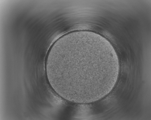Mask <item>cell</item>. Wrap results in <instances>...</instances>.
Wrapping results in <instances>:
<instances>
[{
    "label": "cell",
    "mask_w": 151,
    "mask_h": 120,
    "mask_svg": "<svg viewBox=\"0 0 151 120\" xmlns=\"http://www.w3.org/2000/svg\"><path fill=\"white\" fill-rule=\"evenodd\" d=\"M45 62L47 79L54 90L64 100L79 104L94 102L108 94L116 82L119 65L110 43L86 30L59 38Z\"/></svg>",
    "instance_id": "1"
}]
</instances>
